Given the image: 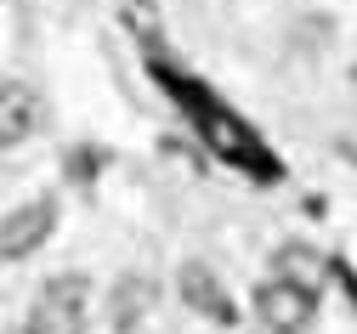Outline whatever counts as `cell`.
Instances as JSON below:
<instances>
[{
  "label": "cell",
  "mask_w": 357,
  "mask_h": 334,
  "mask_svg": "<svg viewBox=\"0 0 357 334\" xmlns=\"http://www.w3.org/2000/svg\"><path fill=\"white\" fill-rule=\"evenodd\" d=\"M85 323H91V278L68 272V278H52L34 295L23 334H85Z\"/></svg>",
  "instance_id": "obj_1"
},
{
  "label": "cell",
  "mask_w": 357,
  "mask_h": 334,
  "mask_svg": "<svg viewBox=\"0 0 357 334\" xmlns=\"http://www.w3.org/2000/svg\"><path fill=\"white\" fill-rule=\"evenodd\" d=\"M255 317L266 334H306L318 323V289H301L289 278H266L255 289Z\"/></svg>",
  "instance_id": "obj_2"
},
{
  "label": "cell",
  "mask_w": 357,
  "mask_h": 334,
  "mask_svg": "<svg viewBox=\"0 0 357 334\" xmlns=\"http://www.w3.org/2000/svg\"><path fill=\"white\" fill-rule=\"evenodd\" d=\"M57 232V204L52 199H29L0 221V261H29L46 238Z\"/></svg>",
  "instance_id": "obj_3"
},
{
  "label": "cell",
  "mask_w": 357,
  "mask_h": 334,
  "mask_svg": "<svg viewBox=\"0 0 357 334\" xmlns=\"http://www.w3.org/2000/svg\"><path fill=\"white\" fill-rule=\"evenodd\" d=\"M40 125H46V97L34 85H0V148L40 136Z\"/></svg>",
  "instance_id": "obj_4"
},
{
  "label": "cell",
  "mask_w": 357,
  "mask_h": 334,
  "mask_svg": "<svg viewBox=\"0 0 357 334\" xmlns=\"http://www.w3.org/2000/svg\"><path fill=\"white\" fill-rule=\"evenodd\" d=\"M182 301H188L193 312H204L210 323H238L233 295L221 289V278H215L210 266H199V261H188V266H182Z\"/></svg>",
  "instance_id": "obj_5"
},
{
  "label": "cell",
  "mask_w": 357,
  "mask_h": 334,
  "mask_svg": "<svg viewBox=\"0 0 357 334\" xmlns=\"http://www.w3.org/2000/svg\"><path fill=\"white\" fill-rule=\"evenodd\" d=\"M153 301H159L153 278H119V289H114V301H108L114 328H119V334H130V328H137V323L153 312Z\"/></svg>",
  "instance_id": "obj_6"
},
{
  "label": "cell",
  "mask_w": 357,
  "mask_h": 334,
  "mask_svg": "<svg viewBox=\"0 0 357 334\" xmlns=\"http://www.w3.org/2000/svg\"><path fill=\"white\" fill-rule=\"evenodd\" d=\"M278 278L301 283V289H318V283H324V261L312 250H301V244H289V250H278Z\"/></svg>",
  "instance_id": "obj_7"
}]
</instances>
